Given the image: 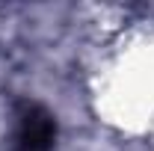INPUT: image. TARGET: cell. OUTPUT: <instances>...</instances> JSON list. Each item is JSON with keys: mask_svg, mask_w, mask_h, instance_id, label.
I'll list each match as a JSON object with an SVG mask.
<instances>
[{"mask_svg": "<svg viewBox=\"0 0 154 151\" xmlns=\"http://www.w3.org/2000/svg\"><path fill=\"white\" fill-rule=\"evenodd\" d=\"M57 122L38 104H21L15 113L12 151H54Z\"/></svg>", "mask_w": 154, "mask_h": 151, "instance_id": "cell-1", "label": "cell"}]
</instances>
